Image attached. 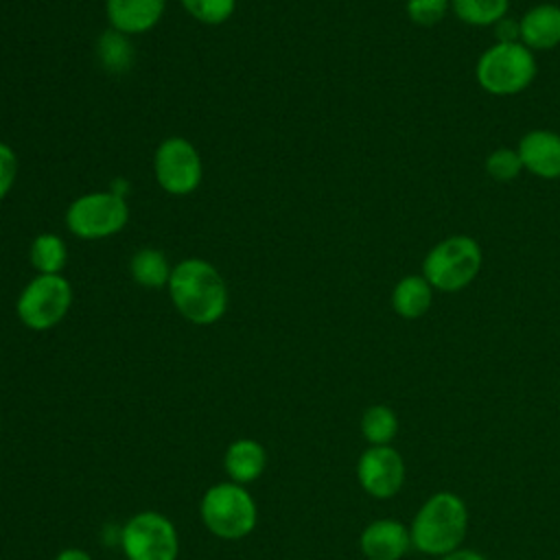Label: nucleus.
<instances>
[{"label":"nucleus","instance_id":"obj_1","mask_svg":"<svg viewBox=\"0 0 560 560\" xmlns=\"http://www.w3.org/2000/svg\"><path fill=\"white\" fill-rule=\"evenodd\" d=\"M168 295L177 313L199 326H210L225 315L228 287L219 269L201 258H184L173 265Z\"/></svg>","mask_w":560,"mask_h":560},{"label":"nucleus","instance_id":"obj_2","mask_svg":"<svg viewBox=\"0 0 560 560\" xmlns=\"http://www.w3.org/2000/svg\"><path fill=\"white\" fill-rule=\"evenodd\" d=\"M468 512L453 492L433 494L411 523V545L429 556H446L464 540Z\"/></svg>","mask_w":560,"mask_h":560},{"label":"nucleus","instance_id":"obj_3","mask_svg":"<svg viewBox=\"0 0 560 560\" xmlns=\"http://www.w3.org/2000/svg\"><path fill=\"white\" fill-rule=\"evenodd\" d=\"M483 254L468 234H451L438 241L422 260V276L440 293L466 289L479 273Z\"/></svg>","mask_w":560,"mask_h":560},{"label":"nucleus","instance_id":"obj_4","mask_svg":"<svg viewBox=\"0 0 560 560\" xmlns=\"http://www.w3.org/2000/svg\"><path fill=\"white\" fill-rule=\"evenodd\" d=\"M538 66L534 52L521 42L488 46L475 66L477 83L492 96H514L532 85Z\"/></svg>","mask_w":560,"mask_h":560},{"label":"nucleus","instance_id":"obj_5","mask_svg":"<svg viewBox=\"0 0 560 560\" xmlns=\"http://www.w3.org/2000/svg\"><path fill=\"white\" fill-rule=\"evenodd\" d=\"M201 521L214 536L223 540H238L254 532L258 510L254 497L245 486L221 481L206 490L201 497Z\"/></svg>","mask_w":560,"mask_h":560},{"label":"nucleus","instance_id":"obj_6","mask_svg":"<svg viewBox=\"0 0 560 560\" xmlns=\"http://www.w3.org/2000/svg\"><path fill=\"white\" fill-rule=\"evenodd\" d=\"M72 287L61 273H37L18 295V319L31 330H50L68 315Z\"/></svg>","mask_w":560,"mask_h":560},{"label":"nucleus","instance_id":"obj_7","mask_svg":"<svg viewBox=\"0 0 560 560\" xmlns=\"http://www.w3.org/2000/svg\"><path fill=\"white\" fill-rule=\"evenodd\" d=\"M129 221L127 199L112 192H85L66 210V228L83 241H98L118 234Z\"/></svg>","mask_w":560,"mask_h":560},{"label":"nucleus","instance_id":"obj_8","mask_svg":"<svg viewBox=\"0 0 560 560\" xmlns=\"http://www.w3.org/2000/svg\"><path fill=\"white\" fill-rule=\"evenodd\" d=\"M120 545L127 560H177V529L160 512L133 514L120 529Z\"/></svg>","mask_w":560,"mask_h":560},{"label":"nucleus","instance_id":"obj_9","mask_svg":"<svg viewBox=\"0 0 560 560\" xmlns=\"http://www.w3.org/2000/svg\"><path fill=\"white\" fill-rule=\"evenodd\" d=\"M153 173L164 192L175 197L190 195L199 188L203 177L201 155L190 140L171 136L162 140L153 153Z\"/></svg>","mask_w":560,"mask_h":560},{"label":"nucleus","instance_id":"obj_10","mask_svg":"<svg viewBox=\"0 0 560 560\" xmlns=\"http://www.w3.org/2000/svg\"><path fill=\"white\" fill-rule=\"evenodd\" d=\"M357 477L368 494L376 499H389L402 488L405 462L389 444L370 446L359 457Z\"/></svg>","mask_w":560,"mask_h":560},{"label":"nucleus","instance_id":"obj_11","mask_svg":"<svg viewBox=\"0 0 560 560\" xmlns=\"http://www.w3.org/2000/svg\"><path fill=\"white\" fill-rule=\"evenodd\" d=\"M523 168L542 179L560 177V133L551 129H529L516 144Z\"/></svg>","mask_w":560,"mask_h":560},{"label":"nucleus","instance_id":"obj_12","mask_svg":"<svg viewBox=\"0 0 560 560\" xmlns=\"http://www.w3.org/2000/svg\"><path fill=\"white\" fill-rule=\"evenodd\" d=\"M166 0H105L107 22L122 35H142L164 15Z\"/></svg>","mask_w":560,"mask_h":560},{"label":"nucleus","instance_id":"obj_13","mask_svg":"<svg viewBox=\"0 0 560 560\" xmlns=\"http://www.w3.org/2000/svg\"><path fill=\"white\" fill-rule=\"evenodd\" d=\"M359 545L368 560H400L411 545V534L394 518H378L361 532Z\"/></svg>","mask_w":560,"mask_h":560},{"label":"nucleus","instance_id":"obj_14","mask_svg":"<svg viewBox=\"0 0 560 560\" xmlns=\"http://www.w3.org/2000/svg\"><path fill=\"white\" fill-rule=\"evenodd\" d=\"M521 44L534 50H553L560 46V7L540 2L525 11L518 20Z\"/></svg>","mask_w":560,"mask_h":560},{"label":"nucleus","instance_id":"obj_15","mask_svg":"<svg viewBox=\"0 0 560 560\" xmlns=\"http://www.w3.org/2000/svg\"><path fill=\"white\" fill-rule=\"evenodd\" d=\"M223 466L230 481L245 486L262 475L267 466V451L260 442L252 438H238L228 446L223 455Z\"/></svg>","mask_w":560,"mask_h":560},{"label":"nucleus","instance_id":"obj_16","mask_svg":"<svg viewBox=\"0 0 560 560\" xmlns=\"http://www.w3.org/2000/svg\"><path fill=\"white\" fill-rule=\"evenodd\" d=\"M433 291L422 273H409L394 284L392 308L402 319H418L431 308Z\"/></svg>","mask_w":560,"mask_h":560},{"label":"nucleus","instance_id":"obj_17","mask_svg":"<svg viewBox=\"0 0 560 560\" xmlns=\"http://www.w3.org/2000/svg\"><path fill=\"white\" fill-rule=\"evenodd\" d=\"M173 265L166 254L155 247H142L131 256L129 273L144 289H162L168 284Z\"/></svg>","mask_w":560,"mask_h":560},{"label":"nucleus","instance_id":"obj_18","mask_svg":"<svg viewBox=\"0 0 560 560\" xmlns=\"http://www.w3.org/2000/svg\"><path fill=\"white\" fill-rule=\"evenodd\" d=\"M28 260L37 273H61L68 260V247L55 232L37 234L31 243Z\"/></svg>","mask_w":560,"mask_h":560},{"label":"nucleus","instance_id":"obj_19","mask_svg":"<svg viewBox=\"0 0 560 560\" xmlns=\"http://www.w3.org/2000/svg\"><path fill=\"white\" fill-rule=\"evenodd\" d=\"M508 9L510 0H451V11L468 26H494Z\"/></svg>","mask_w":560,"mask_h":560},{"label":"nucleus","instance_id":"obj_20","mask_svg":"<svg viewBox=\"0 0 560 560\" xmlns=\"http://www.w3.org/2000/svg\"><path fill=\"white\" fill-rule=\"evenodd\" d=\"M398 431V418L387 405H372L361 418V433L372 446H387Z\"/></svg>","mask_w":560,"mask_h":560},{"label":"nucleus","instance_id":"obj_21","mask_svg":"<svg viewBox=\"0 0 560 560\" xmlns=\"http://www.w3.org/2000/svg\"><path fill=\"white\" fill-rule=\"evenodd\" d=\"M184 11L201 24L219 26L234 15L236 0H179Z\"/></svg>","mask_w":560,"mask_h":560},{"label":"nucleus","instance_id":"obj_22","mask_svg":"<svg viewBox=\"0 0 560 560\" xmlns=\"http://www.w3.org/2000/svg\"><path fill=\"white\" fill-rule=\"evenodd\" d=\"M483 168L494 182H512L521 175L523 162H521L516 149L499 147V149H494L492 153L486 155Z\"/></svg>","mask_w":560,"mask_h":560},{"label":"nucleus","instance_id":"obj_23","mask_svg":"<svg viewBox=\"0 0 560 560\" xmlns=\"http://www.w3.org/2000/svg\"><path fill=\"white\" fill-rule=\"evenodd\" d=\"M125 37L127 35L109 28L98 42V55L109 70H125L133 57V50L129 48Z\"/></svg>","mask_w":560,"mask_h":560},{"label":"nucleus","instance_id":"obj_24","mask_svg":"<svg viewBox=\"0 0 560 560\" xmlns=\"http://www.w3.org/2000/svg\"><path fill=\"white\" fill-rule=\"evenodd\" d=\"M451 11V0H407L405 13L411 24L420 28H431L440 24Z\"/></svg>","mask_w":560,"mask_h":560},{"label":"nucleus","instance_id":"obj_25","mask_svg":"<svg viewBox=\"0 0 560 560\" xmlns=\"http://www.w3.org/2000/svg\"><path fill=\"white\" fill-rule=\"evenodd\" d=\"M15 177H18V155L7 142H0V201L13 188Z\"/></svg>","mask_w":560,"mask_h":560},{"label":"nucleus","instance_id":"obj_26","mask_svg":"<svg viewBox=\"0 0 560 560\" xmlns=\"http://www.w3.org/2000/svg\"><path fill=\"white\" fill-rule=\"evenodd\" d=\"M494 35H497V42L501 44H514V42H521V26H518V20H512V18H501L497 24H494Z\"/></svg>","mask_w":560,"mask_h":560},{"label":"nucleus","instance_id":"obj_27","mask_svg":"<svg viewBox=\"0 0 560 560\" xmlns=\"http://www.w3.org/2000/svg\"><path fill=\"white\" fill-rule=\"evenodd\" d=\"M55 560H94L85 549H79V547H68L63 551H59L55 556Z\"/></svg>","mask_w":560,"mask_h":560},{"label":"nucleus","instance_id":"obj_28","mask_svg":"<svg viewBox=\"0 0 560 560\" xmlns=\"http://www.w3.org/2000/svg\"><path fill=\"white\" fill-rule=\"evenodd\" d=\"M442 560H486V558L477 551H470V549H455V551L446 553Z\"/></svg>","mask_w":560,"mask_h":560}]
</instances>
